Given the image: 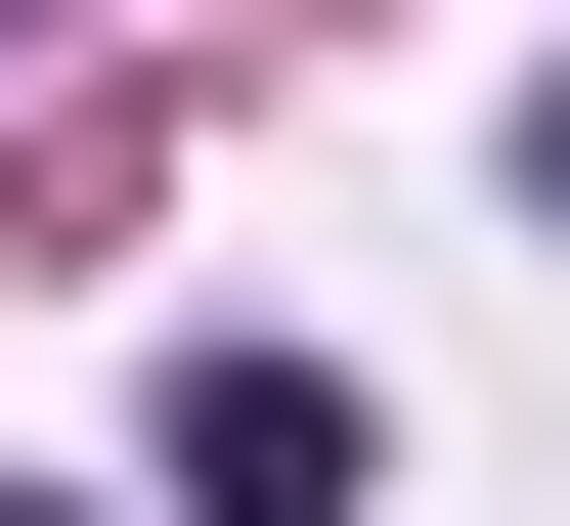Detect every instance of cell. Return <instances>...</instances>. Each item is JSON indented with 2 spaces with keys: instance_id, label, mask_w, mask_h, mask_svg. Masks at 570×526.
Listing matches in <instances>:
<instances>
[{
  "instance_id": "6da1fadb",
  "label": "cell",
  "mask_w": 570,
  "mask_h": 526,
  "mask_svg": "<svg viewBox=\"0 0 570 526\" xmlns=\"http://www.w3.org/2000/svg\"><path fill=\"white\" fill-rule=\"evenodd\" d=\"M395 439H352V351H176V526H352Z\"/></svg>"
},
{
  "instance_id": "7a4b0ae2",
  "label": "cell",
  "mask_w": 570,
  "mask_h": 526,
  "mask_svg": "<svg viewBox=\"0 0 570 526\" xmlns=\"http://www.w3.org/2000/svg\"><path fill=\"white\" fill-rule=\"evenodd\" d=\"M527 220H570V88H527Z\"/></svg>"
},
{
  "instance_id": "3957f363",
  "label": "cell",
  "mask_w": 570,
  "mask_h": 526,
  "mask_svg": "<svg viewBox=\"0 0 570 526\" xmlns=\"http://www.w3.org/2000/svg\"><path fill=\"white\" fill-rule=\"evenodd\" d=\"M0 526H45V483H0Z\"/></svg>"
}]
</instances>
